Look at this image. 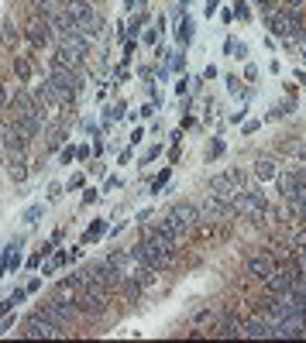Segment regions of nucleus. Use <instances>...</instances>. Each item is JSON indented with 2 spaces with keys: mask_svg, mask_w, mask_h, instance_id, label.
I'll return each instance as SVG.
<instances>
[{
  "mask_svg": "<svg viewBox=\"0 0 306 343\" xmlns=\"http://www.w3.org/2000/svg\"><path fill=\"white\" fill-rule=\"evenodd\" d=\"M62 7H66V14L76 21V31L79 35H86V38H97L103 28L100 14H97V7H93V0H62Z\"/></svg>",
  "mask_w": 306,
  "mask_h": 343,
  "instance_id": "obj_1",
  "label": "nucleus"
},
{
  "mask_svg": "<svg viewBox=\"0 0 306 343\" xmlns=\"http://www.w3.org/2000/svg\"><path fill=\"white\" fill-rule=\"evenodd\" d=\"M234 213L248 216V220H265V213H268V199H265V192H258L255 186L241 189L237 199H234Z\"/></svg>",
  "mask_w": 306,
  "mask_h": 343,
  "instance_id": "obj_2",
  "label": "nucleus"
},
{
  "mask_svg": "<svg viewBox=\"0 0 306 343\" xmlns=\"http://www.w3.org/2000/svg\"><path fill=\"white\" fill-rule=\"evenodd\" d=\"M48 79H52L58 89H66L73 100L83 93V76H79V69H73V65H62V62H55V58H52V65H48Z\"/></svg>",
  "mask_w": 306,
  "mask_h": 343,
  "instance_id": "obj_3",
  "label": "nucleus"
},
{
  "mask_svg": "<svg viewBox=\"0 0 306 343\" xmlns=\"http://www.w3.org/2000/svg\"><path fill=\"white\" fill-rule=\"evenodd\" d=\"M265 24L272 28V35H279V38H299L303 35V17L292 14V11H272V14H265Z\"/></svg>",
  "mask_w": 306,
  "mask_h": 343,
  "instance_id": "obj_4",
  "label": "nucleus"
},
{
  "mask_svg": "<svg viewBox=\"0 0 306 343\" xmlns=\"http://www.w3.org/2000/svg\"><path fill=\"white\" fill-rule=\"evenodd\" d=\"M165 220H169L179 233H186V230L196 227L200 213H196V206H193V202H172V206H169V213H165Z\"/></svg>",
  "mask_w": 306,
  "mask_h": 343,
  "instance_id": "obj_5",
  "label": "nucleus"
},
{
  "mask_svg": "<svg viewBox=\"0 0 306 343\" xmlns=\"http://www.w3.org/2000/svg\"><path fill=\"white\" fill-rule=\"evenodd\" d=\"M21 336H35V340H42V336H62V329L55 323H48L42 313H31L24 319V326H21Z\"/></svg>",
  "mask_w": 306,
  "mask_h": 343,
  "instance_id": "obj_6",
  "label": "nucleus"
},
{
  "mask_svg": "<svg viewBox=\"0 0 306 343\" xmlns=\"http://www.w3.org/2000/svg\"><path fill=\"white\" fill-rule=\"evenodd\" d=\"M24 38H28L35 48H45V45L55 42V35H52V28H48V21H45V17H35V21H28V24H24Z\"/></svg>",
  "mask_w": 306,
  "mask_h": 343,
  "instance_id": "obj_7",
  "label": "nucleus"
},
{
  "mask_svg": "<svg viewBox=\"0 0 306 343\" xmlns=\"http://www.w3.org/2000/svg\"><path fill=\"white\" fill-rule=\"evenodd\" d=\"M28 134H21V130L11 124V127H4V134H0V148H4V155H24L28 151Z\"/></svg>",
  "mask_w": 306,
  "mask_h": 343,
  "instance_id": "obj_8",
  "label": "nucleus"
},
{
  "mask_svg": "<svg viewBox=\"0 0 306 343\" xmlns=\"http://www.w3.org/2000/svg\"><path fill=\"white\" fill-rule=\"evenodd\" d=\"M7 110H14V120H21V117H31L42 110V103L31 96L28 89H14V96H11V107Z\"/></svg>",
  "mask_w": 306,
  "mask_h": 343,
  "instance_id": "obj_9",
  "label": "nucleus"
},
{
  "mask_svg": "<svg viewBox=\"0 0 306 343\" xmlns=\"http://www.w3.org/2000/svg\"><path fill=\"white\" fill-rule=\"evenodd\" d=\"M244 268H248V275H251V278H258V282H265V278H268V275L276 271L279 264H276V257H272V254H251Z\"/></svg>",
  "mask_w": 306,
  "mask_h": 343,
  "instance_id": "obj_10",
  "label": "nucleus"
},
{
  "mask_svg": "<svg viewBox=\"0 0 306 343\" xmlns=\"http://www.w3.org/2000/svg\"><path fill=\"white\" fill-rule=\"evenodd\" d=\"M276 336H306V316L292 313L276 323Z\"/></svg>",
  "mask_w": 306,
  "mask_h": 343,
  "instance_id": "obj_11",
  "label": "nucleus"
},
{
  "mask_svg": "<svg viewBox=\"0 0 306 343\" xmlns=\"http://www.w3.org/2000/svg\"><path fill=\"white\" fill-rule=\"evenodd\" d=\"M244 336H255V340H268V336H276V326L265 319V316H255L244 323Z\"/></svg>",
  "mask_w": 306,
  "mask_h": 343,
  "instance_id": "obj_12",
  "label": "nucleus"
},
{
  "mask_svg": "<svg viewBox=\"0 0 306 343\" xmlns=\"http://www.w3.org/2000/svg\"><path fill=\"white\" fill-rule=\"evenodd\" d=\"M4 165H7V175L14 182H24L28 179V161H24V155H4Z\"/></svg>",
  "mask_w": 306,
  "mask_h": 343,
  "instance_id": "obj_13",
  "label": "nucleus"
},
{
  "mask_svg": "<svg viewBox=\"0 0 306 343\" xmlns=\"http://www.w3.org/2000/svg\"><path fill=\"white\" fill-rule=\"evenodd\" d=\"M255 175H258V179H265V182H268V179H276L279 172H276V161H272V158H258V161H255Z\"/></svg>",
  "mask_w": 306,
  "mask_h": 343,
  "instance_id": "obj_14",
  "label": "nucleus"
},
{
  "mask_svg": "<svg viewBox=\"0 0 306 343\" xmlns=\"http://www.w3.org/2000/svg\"><path fill=\"white\" fill-rule=\"evenodd\" d=\"M175 42H179V45H190L193 42V17H182V21L175 24Z\"/></svg>",
  "mask_w": 306,
  "mask_h": 343,
  "instance_id": "obj_15",
  "label": "nucleus"
},
{
  "mask_svg": "<svg viewBox=\"0 0 306 343\" xmlns=\"http://www.w3.org/2000/svg\"><path fill=\"white\" fill-rule=\"evenodd\" d=\"M217 336H244V323H234V319H224L217 326Z\"/></svg>",
  "mask_w": 306,
  "mask_h": 343,
  "instance_id": "obj_16",
  "label": "nucleus"
},
{
  "mask_svg": "<svg viewBox=\"0 0 306 343\" xmlns=\"http://www.w3.org/2000/svg\"><path fill=\"white\" fill-rule=\"evenodd\" d=\"M103 233H107V223H103V220H93V223L86 227V233H83V244H89V241H100Z\"/></svg>",
  "mask_w": 306,
  "mask_h": 343,
  "instance_id": "obj_17",
  "label": "nucleus"
},
{
  "mask_svg": "<svg viewBox=\"0 0 306 343\" xmlns=\"http://www.w3.org/2000/svg\"><path fill=\"white\" fill-rule=\"evenodd\" d=\"M14 72H17V79H21V83H28V79H31V62L24 55H17L14 58Z\"/></svg>",
  "mask_w": 306,
  "mask_h": 343,
  "instance_id": "obj_18",
  "label": "nucleus"
},
{
  "mask_svg": "<svg viewBox=\"0 0 306 343\" xmlns=\"http://www.w3.org/2000/svg\"><path fill=\"white\" fill-rule=\"evenodd\" d=\"M296 189H299V186L292 182V172H289V175H279V192H282V199H289Z\"/></svg>",
  "mask_w": 306,
  "mask_h": 343,
  "instance_id": "obj_19",
  "label": "nucleus"
},
{
  "mask_svg": "<svg viewBox=\"0 0 306 343\" xmlns=\"http://www.w3.org/2000/svg\"><path fill=\"white\" fill-rule=\"evenodd\" d=\"M42 213H45V206H42V202L28 206V210H24V223H38V220H42Z\"/></svg>",
  "mask_w": 306,
  "mask_h": 343,
  "instance_id": "obj_20",
  "label": "nucleus"
},
{
  "mask_svg": "<svg viewBox=\"0 0 306 343\" xmlns=\"http://www.w3.org/2000/svg\"><path fill=\"white\" fill-rule=\"evenodd\" d=\"M14 42H17V28H14V21H7V24H4V45L14 48Z\"/></svg>",
  "mask_w": 306,
  "mask_h": 343,
  "instance_id": "obj_21",
  "label": "nucleus"
},
{
  "mask_svg": "<svg viewBox=\"0 0 306 343\" xmlns=\"http://www.w3.org/2000/svg\"><path fill=\"white\" fill-rule=\"evenodd\" d=\"M224 155V141H220V138H213V141H210V148H206V161H210V158H220Z\"/></svg>",
  "mask_w": 306,
  "mask_h": 343,
  "instance_id": "obj_22",
  "label": "nucleus"
},
{
  "mask_svg": "<svg viewBox=\"0 0 306 343\" xmlns=\"http://www.w3.org/2000/svg\"><path fill=\"white\" fill-rule=\"evenodd\" d=\"M169 175H172V168H162L159 175H155V182H151V192H159V189L169 182Z\"/></svg>",
  "mask_w": 306,
  "mask_h": 343,
  "instance_id": "obj_23",
  "label": "nucleus"
},
{
  "mask_svg": "<svg viewBox=\"0 0 306 343\" xmlns=\"http://www.w3.org/2000/svg\"><path fill=\"white\" fill-rule=\"evenodd\" d=\"M255 7H258L262 14H272V11H276V0H255Z\"/></svg>",
  "mask_w": 306,
  "mask_h": 343,
  "instance_id": "obj_24",
  "label": "nucleus"
},
{
  "mask_svg": "<svg viewBox=\"0 0 306 343\" xmlns=\"http://www.w3.org/2000/svg\"><path fill=\"white\" fill-rule=\"evenodd\" d=\"M117 83H120V79H128V76H131V65H128V58H124V62H120V65H117Z\"/></svg>",
  "mask_w": 306,
  "mask_h": 343,
  "instance_id": "obj_25",
  "label": "nucleus"
},
{
  "mask_svg": "<svg viewBox=\"0 0 306 343\" xmlns=\"http://www.w3.org/2000/svg\"><path fill=\"white\" fill-rule=\"evenodd\" d=\"M231 55L234 58H244V55H248V45H244V42H234V52H231Z\"/></svg>",
  "mask_w": 306,
  "mask_h": 343,
  "instance_id": "obj_26",
  "label": "nucleus"
},
{
  "mask_svg": "<svg viewBox=\"0 0 306 343\" xmlns=\"http://www.w3.org/2000/svg\"><path fill=\"white\" fill-rule=\"evenodd\" d=\"M66 261H69V254H66V251H58V254L52 257V271H55V268H62Z\"/></svg>",
  "mask_w": 306,
  "mask_h": 343,
  "instance_id": "obj_27",
  "label": "nucleus"
},
{
  "mask_svg": "<svg viewBox=\"0 0 306 343\" xmlns=\"http://www.w3.org/2000/svg\"><path fill=\"white\" fill-rule=\"evenodd\" d=\"M227 89L237 96V93H241V79H237V76H227Z\"/></svg>",
  "mask_w": 306,
  "mask_h": 343,
  "instance_id": "obj_28",
  "label": "nucleus"
},
{
  "mask_svg": "<svg viewBox=\"0 0 306 343\" xmlns=\"http://www.w3.org/2000/svg\"><path fill=\"white\" fill-rule=\"evenodd\" d=\"M58 196H62V186H58V182H52V186H48V202L58 199Z\"/></svg>",
  "mask_w": 306,
  "mask_h": 343,
  "instance_id": "obj_29",
  "label": "nucleus"
},
{
  "mask_svg": "<svg viewBox=\"0 0 306 343\" xmlns=\"http://www.w3.org/2000/svg\"><path fill=\"white\" fill-rule=\"evenodd\" d=\"M186 89H190V79H186V76H182V79H179V83H175V93H179V96H186Z\"/></svg>",
  "mask_w": 306,
  "mask_h": 343,
  "instance_id": "obj_30",
  "label": "nucleus"
},
{
  "mask_svg": "<svg viewBox=\"0 0 306 343\" xmlns=\"http://www.w3.org/2000/svg\"><path fill=\"white\" fill-rule=\"evenodd\" d=\"M73 155H76V148H62V165H69V161H73Z\"/></svg>",
  "mask_w": 306,
  "mask_h": 343,
  "instance_id": "obj_31",
  "label": "nucleus"
},
{
  "mask_svg": "<svg viewBox=\"0 0 306 343\" xmlns=\"http://www.w3.org/2000/svg\"><path fill=\"white\" fill-rule=\"evenodd\" d=\"M155 110H159V103H145V107H141V117H151Z\"/></svg>",
  "mask_w": 306,
  "mask_h": 343,
  "instance_id": "obj_32",
  "label": "nucleus"
},
{
  "mask_svg": "<svg viewBox=\"0 0 306 343\" xmlns=\"http://www.w3.org/2000/svg\"><path fill=\"white\" fill-rule=\"evenodd\" d=\"M234 14H237V17H248V7H244V4L237 0V4H234Z\"/></svg>",
  "mask_w": 306,
  "mask_h": 343,
  "instance_id": "obj_33",
  "label": "nucleus"
},
{
  "mask_svg": "<svg viewBox=\"0 0 306 343\" xmlns=\"http://www.w3.org/2000/svg\"><path fill=\"white\" fill-rule=\"evenodd\" d=\"M69 189H83V175H73L69 179Z\"/></svg>",
  "mask_w": 306,
  "mask_h": 343,
  "instance_id": "obj_34",
  "label": "nucleus"
},
{
  "mask_svg": "<svg viewBox=\"0 0 306 343\" xmlns=\"http://www.w3.org/2000/svg\"><path fill=\"white\" fill-rule=\"evenodd\" d=\"M282 4H286L289 11H299V7H303V0H282Z\"/></svg>",
  "mask_w": 306,
  "mask_h": 343,
  "instance_id": "obj_35",
  "label": "nucleus"
},
{
  "mask_svg": "<svg viewBox=\"0 0 306 343\" xmlns=\"http://www.w3.org/2000/svg\"><path fill=\"white\" fill-rule=\"evenodd\" d=\"M210 14H217V0H206V17Z\"/></svg>",
  "mask_w": 306,
  "mask_h": 343,
  "instance_id": "obj_36",
  "label": "nucleus"
},
{
  "mask_svg": "<svg viewBox=\"0 0 306 343\" xmlns=\"http://www.w3.org/2000/svg\"><path fill=\"white\" fill-rule=\"evenodd\" d=\"M292 151H296V155H299V158H306V144H296Z\"/></svg>",
  "mask_w": 306,
  "mask_h": 343,
  "instance_id": "obj_37",
  "label": "nucleus"
},
{
  "mask_svg": "<svg viewBox=\"0 0 306 343\" xmlns=\"http://www.w3.org/2000/svg\"><path fill=\"white\" fill-rule=\"evenodd\" d=\"M296 79H299V83H306V72H303V69H296Z\"/></svg>",
  "mask_w": 306,
  "mask_h": 343,
  "instance_id": "obj_38",
  "label": "nucleus"
},
{
  "mask_svg": "<svg viewBox=\"0 0 306 343\" xmlns=\"http://www.w3.org/2000/svg\"><path fill=\"white\" fill-rule=\"evenodd\" d=\"M299 254H306V241H303V244H299Z\"/></svg>",
  "mask_w": 306,
  "mask_h": 343,
  "instance_id": "obj_39",
  "label": "nucleus"
},
{
  "mask_svg": "<svg viewBox=\"0 0 306 343\" xmlns=\"http://www.w3.org/2000/svg\"><path fill=\"white\" fill-rule=\"evenodd\" d=\"M179 4H182V7H186V0H179Z\"/></svg>",
  "mask_w": 306,
  "mask_h": 343,
  "instance_id": "obj_40",
  "label": "nucleus"
},
{
  "mask_svg": "<svg viewBox=\"0 0 306 343\" xmlns=\"http://www.w3.org/2000/svg\"><path fill=\"white\" fill-rule=\"evenodd\" d=\"M0 114H4V110H0Z\"/></svg>",
  "mask_w": 306,
  "mask_h": 343,
  "instance_id": "obj_41",
  "label": "nucleus"
}]
</instances>
